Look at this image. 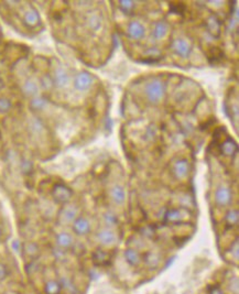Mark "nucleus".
I'll return each instance as SVG.
<instances>
[{
	"mask_svg": "<svg viewBox=\"0 0 239 294\" xmlns=\"http://www.w3.org/2000/svg\"><path fill=\"white\" fill-rule=\"evenodd\" d=\"M20 169L25 175H30L33 172V164L30 160L24 159L20 163Z\"/></svg>",
	"mask_w": 239,
	"mask_h": 294,
	"instance_id": "72a5a7b5",
	"label": "nucleus"
},
{
	"mask_svg": "<svg viewBox=\"0 0 239 294\" xmlns=\"http://www.w3.org/2000/svg\"><path fill=\"white\" fill-rule=\"evenodd\" d=\"M124 259L126 263L131 268H139L142 264V257L143 254L140 250H138L136 248L128 247L124 250Z\"/></svg>",
	"mask_w": 239,
	"mask_h": 294,
	"instance_id": "0eeeda50",
	"label": "nucleus"
},
{
	"mask_svg": "<svg viewBox=\"0 0 239 294\" xmlns=\"http://www.w3.org/2000/svg\"><path fill=\"white\" fill-rule=\"evenodd\" d=\"M51 77H52L53 86L58 88H65L66 86H69L71 82V76L69 74V72L61 65L58 66V68H55L53 75Z\"/></svg>",
	"mask_w": 239,
	"mask_h": 294,
	"instance_id": "1a4fd4ad",
	"label": "nucleus"
},
{
	"mask_svg": "<svg viewBox=\"0 0 239 294\" xmlns=\"http://www.w3.org/2000/svg\"><path fill=\"white\" fill-rule=\"evenodd\" d=\"M80 216V209L75 204H65L59 210L58 221L61 225H72V223Z\"/></svg>",
	"mask_w": 239,
	"mask_h": 294,
	"instance_id": "39448f33",
	"label": "nucleus"
},
{
	"mask_svg": "<svg viewBox=\"0 0 239 294\" xmlns=\"http://www.w3.org/2000/svg\"><path fill=\"white\" fill-rule=\"evenodd\" d=\"M225 226L228 228H234L239 224V212L237 208H229L224 216Z\"/></svg>",
	"mask_w": 239,
	"mask_h": 294,
	"instance_id": "b1692460",
	"label": "nucleus"
},
{
	"mask_svg": "<svg viewBox=\"0 0 239 294\" xmlns=\"http://www.w3.org/2000/svg\"><path fill=\"white\" fill-rule=\"evenodd\" d=\"M208 59L210 60V62H217V61L221 60L224 57V53L221 51L220 49L218 48H213L209 50V53H208Z\"/></svg>",
	"mask_w": 239,
	"mask_h": 294,
	"instance_id": "473e14b6",
	"label": "nucleus"
},
{
	"mask_svg": "<svg viewBox=\"0 0 239 294\" xmlns=\"http://www.w3.org/2000/svg\"><path fill=\"white\" fill-rule=\"evenodd\" d=\"M48 105V101L46 97L43 96H36L31 98V102H30V107L33 110H37V112H40V110H43L44 108L47 107Z\"/></svg>",
	"mask_w": 239,
	"mask_h": 294,
	"instance_id": "bb28decb",
	"label": "nucleus"
},
{
	"mask_svg": "<svg viewBox=\"0 0 239 294\" xmlns=\"http://www.w3.org/2000/svg\"><path fill=\"white\" fill-rule=\"evenodd\" d=\"M21 252L24 253V256L30 260H37L39 259V256L41 253V248L39 246V243L36 241H29L26 242L25 245H22Z\"/></svg>",
	"mask_w": 239,
	"mask_h": 294,
	"instance_id": "f3484780",
	"label": "nucleus"
},
{
	"mask_svg": "<svg viewBox=\"0 0 239 294\" xmlns=\"http://www.w3.org/2000/svg\"><path fill=\"white\" fill-rule=\"evenodd\" d=\"M40 85H43L46 88H51L53 86V82H52V77L51 76H44L41 80Z\"/></svg>",
	"mask_w": 239,
	"mask_h": 294,
	"instance_id": "ea45409f",
	"label": "nucleus"
},
{
	"mask_svg": "<svg viewBox=\"0 0 239 294\" xmlns=\"http://www.w3.org/2000/svg\"><path fill=\"white\" fill-rule=\"evenodd\" d=\"M51 196L55 203L65 205L71 203L72 198H73V191L68 185L63 184V183H57L52 187Z\"/></svg>",
	"mask_w": 239,
	"mask_h": 294,
	"instance_id": "20e7f679",
	"label": "nucleus"
},
{
	"mask_svg": "<svg viewBox=\"0 0 239 294\" xmlns=\"http://www.w3.org/2000/svg\"><path fill=\"white\" fill-rule=\"evenodd\" d=\"M93 85V76L88 72H80L74 79V87L77 91L85 92Z\"/></svg>",
	"mask_w": 239,
	"mask_h": 294,
	"instance_id": "f8f14e48",
	"label": "nucleus"
},
{
	"mask_svg": "<svg viewBox=\"0 0 239 294\" xmlns=\"http://www.w3.org/2000/svg\"><path fill=\"white\" fill-rule=\"evenodd\" d=\"M144 55H146L147 59H150L151 62H155V61H159L162 59V53H161V51L158 48L148 49L147 51L144 52Z\"/></svg>",
	"mask_w": 239,
	"mask_h": 294,
	"instance_id": "7c9ffc66",
	"label": "nucleus"
},
{
	"mask_svg": "<svg viewBox=\"0 0 239 294\" xmlns=\"http://www.w3.org/2000/svg\"><path fill=\"white\" fill-rule=\"evenodd\" d=\"M43 294H63L58 278H50L43 284Z\"/></svg>",
	"mask_w": 239,
	"mask_h": 294,
	"instance_id": "4be33fe9",
	"label": "nucleus"
},
{
	"mask_svg": "<svg viewBox=\"0 0 239 294\" xmlns=\"http://www.w3.org/2000/svg\"><path fill=\"white\" fill-rule=\"evenodd\" d=\"M86 24H87L88 29H90L91 31L98 32V31H101L102 28H103V19L98 14H92V15L88 16Z\"/></svg>",
	"mask_w": 239,
	"mask_h": 294,
	"instance_id": "393cba45",
	"label": "nucleus"
},
{
	"mask_svg": "<svg viewBox=\"0 0 239 294\" xmlns=\"http://www.w3.org/2000/svg\"><path fill=\"white\" fill-rule=\"evenodd\" d=\"M207 294H227L220 285H210L207 290Z\"/></svg>",
	"mask_w": 239,
	"mask_h": 294,
	"instance_id": "4c0bfd02",
	"label": "nucleus"
},
{
	"mask_svg": "<svg viewBox=\"0 0 239 294\" xmlns=\"http://www.w3.org/2000/svg\"><path fill=\"white\" fill-rule=\"evenodd\" d=\"M55 247L62 249L64 251H70L75 245V239L72 234L68 231H60L54 238Z\"/></svg>",
	"mask_w": 239,
	"mask_h": 294,
	"instance_id": "6e6552de",
	"label": "nucleus"
},
{
	"mask_svg": "<svg viewBox=\"0 0 239 294\" xmlns=\"http://www.w3.org/2000/svg\"><path fill=\"white\" fill-rule=\"evenodd\" d=\"M3 237H4V229H3L2 224H0V241L3 240Z\"/></svg>",
	"mask_w": 239,
	"mask_h": 294,
	"instance_id": "a19ab883",
	"label": "nucleus"
},
{
	"mask_svg": "<svg viewBox=\"0 0 239 294\" xmlns=\"http://www.w3.org/2000/svg\"><path fill=\"white\" fill-rule=\"evenodd\" d=\"M161 261H162V257H161V254L157 251L149 250L144 253L142 257V263L146 265L149 270L158 269L160 267Z\"/></svg>",
	"mask_w": 239,
	"mask_h": 294,
	"instance_id": "2eb2a0df",
	"label": "nucleus"
},
{
	"mask_svg": "<svg viewBox=\"0 0 239 294\" xmlns=\"http://www.w3.org/2000/svg\"><path fill=\"white\" fill-rule=\"evenodd\" d=\"M170 32V26L166 24L165 21H158L155 22L152 30V36L155 40H161L164 39Z\"/></svg>",
	"mask_w": 239,
	"mask_h": 294,
	"instance_id": "5701e85b",
	"label": "nucleus"
},
{
	"mask_svg": "<svg viewBox=\"0 0 239 294\" xmlns=\"http://www.w3.org/2000/svg\"><path fill=\"white\" fill-rule=\"evenodd\" d=\"M104 223H105V225H106L107 228H114V227L118 225L119 220H118L117 216H116L115 214L107 212V213L104 214Z\"/></svg>",
	"mask_w": 239,
	"mask_h": 294,
	"instance_id": "c756f323",
	"label": "nucleus"
},
{
	"mask_svg": "<svg viewBox=\"0 0 239 294\" xmlns=\"http://www.w3.org/2000/svg\"><path fill=\"white\" fill-rule=\"evenodd\" d=\"M127 33L131 40H141L144 35H146V28H144L141 22L132 21L128 26Z\"/></svg>",
	"mask_w": 239,
	"mask_h": 294,
	"instance_id": "dca6fc26",
	"label": "nucleus"
},
{
	"mask_svg": "<svg viewBox=\"0 0 239 294\" xmlns=\"http://www.w3.org/2000/svg\"><path fill=\"white\" fill-rule=\"evenodd\" d=\"M224 290L227 294H239V280L237 274L230 272L226 275Z\"/></svg>",
	"mask_w": 239,
	"mask_h": 294,
	"instance_id": "412c9836",
	"label": "nucleus"
},
{
	"mask_svg": "<svg viewBox=\"0 0 239 294\" xmlns=\"http://www.w3.org/2000/svg\"><path fill=\"white\" fill-rule=\"evenodd\" d=\"M4 87H5V82H4V80L2 79V77H0V91L4 90Z\"/></svg>",
	"mask_w": 239,
	"mask_h": 294,
	"instance_id": "79ce46f5",
	"label": "nucleus"
},
{
	"mask_svg": "<svg viewBox=\"0 0 239 294\" xmlns=\"http://www.w3.org/2000/svg\"><path fill=\"white\" fill-rule=\"evenodd\" d=\"M172 49H173V51L179 55L181 58H188L190 57V54L192 52V47L191 44L188 43L184 39H175L172 43Z\"/></svg>",
	"mask_w": 239,
	"mask_h": 294,
	"instance_id": "ddd939ff",
	"label": "nucleus"
},
{
	"mask_svg": "<svg viewBox=\"0 0 239 294\" xmlns=\"http://www.w3.org/2000/svg\"><path fill=\"white\" fill-rule=\"evenodd\" d=\"M220 151L221 153H224L225 155H232L237 151V146L236 143L232 141L231 139H228L221 143L220 146Z\"/></svg>",
	"mask_w": 239,
	"mask_h": 294,
	"instance_id": "c85d7f7f",
	"label": "nucleus"
},
{
	"mask_svg": "<svg viewBox=\"0 0 239 294\" xmlns=\"http://www.w3.org/2000/svg\"><path fill=\"white\" fill-rule=\"evenodd\" d=\"M170 9L172 13L177 14V15H183L185 13L186 7L185 5H183L182 3H172L170 6Z\"/></svg>",
	"mask_w": 239,
	"mask_h": 294,
	"instance_id": "c9c22d12",
	"label": "nucleus"
},
{
	"mask_svg": "<svg viewBox=\"0 0 239 294\" xmlns=\"http://www.w3.org/2000/svg\"><path fill=\"white\" fill-rule=\"evenodd\" d=\"M39 91H40V82L33 79V77L28 79L24 83V85H22V93H24L27 97L33 98L36 96H39Z\"/></svg>",
	"mask_w": 239,
	"mask_h": 294,
	"instance_id": "6ab92c4d",
	"label": "nucleus"
},
{
	"mask_svg": "<svg viewBox=\"0 0 239 294\" xmlns=\"http://www.w3.org/2000/svg\"><path fill=\"white\" fill-rule=\"evenodd\" d=\"M58 279L64 294H79V286L76 285L74 279L71 275L61 274Z\"/></svg>",
	"mask_w": 239,
	"mask_h": 294,
	"instance_id": "4468645a",
	"label": "nucleus"
},
{
	"mask_svg": "<svg viewBox=\"0 0 239 294\" xmlns=\"http://www.w3.org/2000/svg\"><path fill=\"white\" fill-rule=\"evenodd\" d=\"M24 24L28 28H37L41 24V17L38 10L35 8H29L24 14Z\"/></svg>",
	"mask_w": 239,
	"mask_h": 294,
	"instance_id": "aec40b11",
	"label": "nucleus"
},
{
	"mask_svg": "<svg viewBox=\"0 0 239 294\" xmlns=\"http://www.w3.org/2000/svg\"><path fill=\"white\" fill-rule=\"evenodd\" d=\"M72 231L74 232L75 236L85 237L91 234L92 231V223L85 216L80 215L73 223H72Z\"/></svg>",
	"mask_w": 239,
	"mask_h": 294,
	"instance_id": "423d86ee",
	"label": "nucleus"
},
{
	"mask_svg": "<svg viewBox=\"0 0 239 294\" xmlns=\"http://www.w3.org/2000/svg\"><path fill=\"white\" fill-rule=\"evenodd\" d=\"M188 217V210L184 207L171 208L166 210L164 219L169 224H181Z\"/></svg>",
	"mask_w": 239,
	"mask_h": 294,
	"instance_id": "9d476101",
	"label": "nucleus"
},
{
	"mask_svg": "<svg viewBox=\"0 0 239 294\" xmlns=\"http://www.w3.org/2000/svg\"><path fill=\"white\" fill-rule=\"evenodd\" d=\"M206 28L209 33H212L214 37H217L220 33V22L216 18V17L212 16L206 20Z\"/></svg>",
	"mask_w": 239,
	"mask_h": 294,
	"instance_id": "a878e982",
	"label": "nucleus"
},
{
	"mask_svg": "<svg viewBox=\"0 0 239 294\" xmlns=\"http://www.w3.org/2000/svg\"><path fill=\"white\" fill-rule=\"evenodd\" d=\"M191 166L186 159H180L172 166V173L176 180H183L190 173Z\"/></svg>",
	"mask_w": 239,
	"mask_h": 294,
	"instance_id": "9b49d317",
	"label": "nucleus"
},
{
	"mask_svg": "<svg viewBox=\"0 0 239 294\" xmlns=\"http://www.w3.org/2000/svg\"><path fill=\"white\" fill-rule=\"evenodd\" d=\"M227 254H228L229 259L231 261H234L238 263L239 261V242H238V238L230 243L229 248L227 249Z\"/></svg>",
	"mask_w": 239,
	"mask_h": 294,
	"instance_id": "cd10ccee",
	"label": "nucleus"
},
{
	"mask_svg": "<svg viewBox=\"0 0 239 294\" xmlns=\"http://www.w3.org/2000/svg\"><path fill=\"white\" fill-rule=\"evenodd\" d=\"M146 96L149 102L153 104L159 103L165 95V84L161 80H152L146 85Z\"/></svg>",
	"mask_w": 239,
	"mask_h": 294,
	"instance_id": "f03ea898",
	"label": "nucleus"
},
{
	"mask_svg": "<svg viewBox=\"0 0 239 294\" xmlns=\"http://www.w3.org/2000/svg\"><path fill=\"white\" fill-rule=\"evenodd\" d=\"M13 108V102L9 98L0 96V114H7Z\"/></svg>",
	"mask_w": 239,
	"mask_h": 294,
	"instance_id": "2f4dec72",
	"label": "nucleus"
},
{
	"mask_svg": "<svg viewBox=\"0 0 239 294\" xmlns=\"http://www.w3.org/2000/svg\"><path fill=\"white\" fill-rule=\"evenodd\" d=\"M109 196L114 204L119 205V206L120 205H124L126 202V198H127L125 187L120 184L113 185L112 187H110Z\"/></svg>",
	"mask_w": 239,
	"mask_h": 294,
	"instance_id": "a211bd4d",
	"label": "nucleus"
},
{
	"mask_svg": "<svg viewBox=\"0 0 239 294\" xmlns=\"http://www.w3.org/2000/svg\"><path fill=\"white\" fill-rule=\"evenodd\" d=\"M66 252L68 251H64V250H62V249H60L58 247H55L54 250L52 251L54 258L58 259V260H63L66 257Z\"/></svg>",
	"mask_w": 239,
	"mask_h": 294,
	"instance_id": "58836bf2",
	"label": "nucleus"
},
{
	"mask_svg": "<svg viewBox=\"0 0 239 294\" xmlns=\"http://www.w3.org/2000/svg\"><path fill=\"white\" fill-rule=\"evenodd\" d=\"M10 275V269L8 264L4 262L3 260H0V282H4L9 278Z\"/></svg>",
	"mask_w": 239,
	"mask_h": 294,
	"instance_id": "f704fd0d",
	"label": "nucleus"
},
{
	"mask_svg": "<svg viewBox=\"0 0 239 294\" xmlns=\"http://www.w3.org/2000/svg\"><path fill=\"white\" fill-rule=\"evenodd\" d=\"M232 199H234V194L228 185L221 184L214 192V203L219 208L230 206Z\"/></svg>",
	"mask_w": 239,
	"mask_h": 294,
	"instance_id": "7ed1b4c3",
	"label": "nucleus"
},
{
	"mask_svg": "<svg viewBox=\"0 0 239 294\" xmlns=\"http://www.w3.org/2000/svg\"><path fill=\"white\" fill-rule=\"evenodd\" d=\"M119 8L124 11V13L128 14L135 8V3L130 2V0H128V2H119Z\"/></svg>",
	"mask_w": 239,
	"mask_h": 294,
	"instance_id": "e433bc0d",
	"label": "nucleus"
},
{
	"mask_svg": "<svg viewBox=\"0 0 239 294\" xmlns=\"http://www.w3.org/2000/svg\"><path fill=\"white\" fill-rule=\"evenodd\" d=\"M95 239L97 243L103 248H114L118 245L119 237L113 228H104L99 229L95 234Z\"/></svg>",
	"mask_w": 239,
	"mask_h": 294,
	"instance_id": "f257e3e1",
	"label": "nucleus"
}]
</instances>
